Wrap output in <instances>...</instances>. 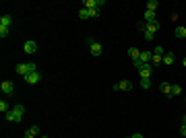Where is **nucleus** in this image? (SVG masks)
<instances>
[{
    "label": "nucleus",
    "mask_w": 186,
    "mask_h": 138,
    "mask_svg": "<svg viewBox=\"0 0 186 138\" xmlns=\"http://www.w3.org/2000/svg\"><path fill=\"white\" fill-rule=\"evenodd\" d=\"M182 64H184V68H186V58H184V60H182Z\"/></svg>",
    "instance_id": "nucleus-31"
},
{
    "label": "nucleus",
    "mask_w": 186,
    "mask_h": 138,
    "mask_svg": "<svg viewBox=\"0 0 186 138\" xmlns=\"http://www.w3.org/2000/svg\"><path fill=\"white\" fill-rule=\"evenodd\" d=\"M39 138H48V136H39Z\"/></svg>",
    "instance_id": "nucleus-33"
},
{
    "label": "nucleus",
    "mask_w": 186,
    "mask_h": 138,
    "mask_svg": "<svg viewBox=\"0 0 186 138\" xmlns=\"http://www.w3.org/2000/svg\"><path fill=\"white\" fill-rule=\"evenodd\" d=\"M39 81H41V74H39V72H31V74L25 76V83H27V85H37Z\"/></svg>",
    "instance_id": "nucleus-5"
},
{
    "label": "nucleus",
    "mask_w": 186,
    "mask_h": 138,
    "mask_svg": "<svg viewBox=\"0 0 186 138\" xmlns=\"http://www.w3.org/2000/svg\"><path fill=\"white\" fill-rule=\"evenodd\" d=\"M184 124H186V113H184Z\"/></svg>",
    "instance_id": "nucleus-32"
},
{
    "label": "nucleus",
    "mask_w": 186,
    "mask_h": 138,
    "mask_svg": "<svg viewBox=\"0 0 186 138\" xmlns=\"http://www.w3.org/2000/svg\"><path fill=\"white\" fill-rule=\"evenodd\" d=\"M6 35H8V27H4V25H0V37L4 39Z\"/></svg>",
    "instance_id": "nucleus-21"
},
{
    "label": "nucleus",
    "mask_w": 186,
    "mask_h": 138,
    "mask_svg": "<svg viewBox=\"0 0 186 138\" xmlns=\"http://www.w3.org/2000/svg\"><path fill=\"white\" fill-rule=\"evenodd\" d=\"M153 35H155V33H151V31H145V39H147V41H153Z\"/></svg>",
    "instance_id": "nucleus-24"
},
{
    "label": "nucleus",
    "mask_w": 186,
    "mask_h": 138,
    "mask_svg": "<svg viewBox=\"0 0 186 138\" xmlns=\"http://www.w3.org/2000/svg\"><path fill=\"white\" fill-rule=\"evenodd\" d=\"M10 23H13V17H10V14H2V17H0V25L10 27Z\"/></svg>",
    "instance_id": "nucleus-12"
},
{
    "label": "nucleus",
    "mask_w": 186,
    "mask_h": 138,
    "mask_svg": "<svg viewBox=\"0 0 186 138\" xmlns=\"http://www.w3.org/2000/svg\"><path fill=\"white\" fill-rule=\"evenodd\" d=\"M126 138H130V136H126Z\"/></svg>",
    "instance_id": "nucleus-34"
},
{
    "label": "nucleus",
    "mask_w": 186,
    "mask_h": 138,
    "mask_svg": "<svg viewBox=\"0 0 186 138\" xmlns=\"http://www.w3.org/2000/svg\"><path fill=\"white\" fill-rule=\"evenodd\" d=\"M180 134H182V136H186V124H182V128H180Z\"/></svg>",
    "instance_id": "nucleus-28"
},
{
    "label": "nucleus",
    "mask_w": 186,
    "mask_h": 138,
    "mask_svg": "<svg viewBox=\"0 0 186 138\" xmlns=\"http://www.w3.org/2000/svg\"><path fill=\"white\" fill-rule=\"evenodd\" d=\"M29 134H31V136H39V128H37V126H31V128H29Z\"/></svg>",
    "instance_id": "nucleus-20"
},
{
    "label": "nucleus",
    "mask_w": 186,
    "mask_h": 138,
    "mask_svg": "<svg viewBox=\"0 0 186 138\" xmlns=\"http://www.w3.org/2000/svg\"><path fill=\"white\" fill-rule=\"evenodd\" d=\"M89 17H93V19H95V17H99V8H91V10H89Z\"/></svg>",
    "instance_id": "nucleus-23"
},
{
    "label": "nucleus",
    "mask_w": 186,
    "mask_h": 138,
    "mask_svg": "<svg viewBox=\"0 0 186 138\" xmlns=\"http://www.w3.org/2000/svg\"><path fill=\"white\" fill-rule=\"evenodd\" d=\"M87 43H89V49H91V56H101L103 48H101V43H97L95 39H87Z\"/></svg>",
    "instance_id": "nucleus-1"
},
{
    "label": "nucleus",
    "mask_w": 186,
    "mask_h": 138,
    "mask_svg": "<svg viewBox=\"0 0 186 138\" xmlns=\"http://www.w3.org/2000/svg\"><path fill=\"white\" fill-rule=\"evenodd\" d=\"M23 49H25V54H35V52H37V43H35L33 39H29V41L25 43V48H23Z\"/></svg>",
    "instance_id": "nucleus-8"
},
{
    "label": "nucleus",
    "mask_w": 186,
    "mask_h": 138,
    "mask_svg": "<svg viewBox=\"0 0 186 138\" xmlns=\"http://www.w3.org/2000/svg\"><path fill=\"white\" fill-rule=\"evenodd\" d=\"M128 56H130L132 60H138V58H141V49H137V48H128Z\"/></svg>",
    "instance_id": "nucleus-13"
},
{
    "label": "nucleus",
    "mask_w": 186,
    "mask_h": 138,
    "mask_svg": "<svg viewBox=\"0 0 186 138\" xmlns=\"http://www.w3.org/2000/svg\"><path fill=\"white\" fill-rule=\"evenodd\" d=\"M23 138H35V136H31L29 132H25V136H23Z\"/></svg>",
    "instance_id": "nucleus-30"
},
{
    "label": "nucleus",
    "mask_w": 186,
    "mask_h": 138,
    "mask_svg": "<svg viewBox=\"0 0 186 138\" xmlns=\"http://www.w3.org/2000/svg\"><path fill=\"white\" fill-rule=\"evenodd\" d=\"M180 93H182V87H180V85H172V97L180 95Z\"/></svg>",
    "instance_id": "nucleus-18"
},
{
    "label": "nucleus",
    "mask_w": 186,
    "mask_h": 138,
    "mask_svg": "<svg viewBox=\"0 0 186 138\" xmlns=\"http://www.w3.org/2000/svg\"><path fill=\"white\" fill-rule=\"evenodd\" d=\"M174 62H176V56H174L172 52H167V54H163V64H165V66H172Z\"/></svg>",
    "instance_id": "nucleus-10"
},
{
    "label": "nucleus",
    "mask_w": 186,
    "mask_h": 138,
    "mask_svg": "<svg viewBox=\"0 0 186 138\" xmlns=\"http://www.w3.org/2000/svg\"><path fill=\"white\" fill-rule=\"evenodd\" d=\"M0 91H2L4 95H13V93H14V85L10 83V81H2V85H0Z\"/></svg>",
    "instance_id": "nucleus-3"
},
{
    "label": "nucleus",
    "mask_w": 186,
    "mask_h": 138,
    "mask_svg": "<svg viewBox=\"0 0 186 138\" xmlns=\"http://www.w3.org/2000/svg\"><path fill=\"white\" fill-rule=\"evenodd\" d=\"M159 89H161V93L167 97H172V85H167V83H161L159 85Z\"/></svg>",
    "instance_id": "nucleus-11"
},
{
    "label": "nucleus",
    "mask_w": 186,
    "mask_h": 138,
    "mask_svg": "<svg viewBox=\"0 0 186 138\" xmlns=\"http://www.w3.org/2000/svg\"><path fill=\"white\" fill-rule=\"evenodd\" d=\"M165 52H163V48H155V52H153V56H163Z\"/></svg>",
    "instance_id": "nucleus-26"
},
{
    "label": "nucleus",
    "mask_w": 186,
    "mask_h": 138,
    "mask_svg": "<svg viewBox=\"0 0 186 138\" xmlns=\"http://www.w3.org/2000/svg\"><path fill=\"white\" fill-rule=\"evenodd\" d=\"M141 87L143 89H149L151 87V78H141Z\"/></svg>",
    "instance_id": "nucleus-19"
},
{
    "label": "nucleus",
    "mask_w": 186,
    "mask_h": 138,
    "mask_svg": "<svg viewBox=\"0 0 186 138\" xmlns=\"http://www.w3.org/2000/svg\"><path fill=\"white\" fill-rule=\"evenodd\" d=\"M10 111L14 113V122H21V117L25 116V107H23V105H13Z\"/></svg>",
    "instance_id": "nucleus-4"
},
{
    "label": "nucleus",
    "mask_w": 186,
    "mask_h": 138,
    "mask_svg": "<svg viewBox=\"0 0 186 138\" xmlns=\"http://www.w3.org/2000/svg\"><path fill=\"white\" fill-rule=\"evenodd\" d=\"M155 8H157V0H149L147 2V10H153L155 13Z\"/></svg>",
    "instance_id": "nucleus-17"
},
{
    "label": "nucleus",
    "mask_w": 186,
    "mask_h": 138,
    "mask_svg": "<svg viewBox=\"0 0 186 138\" xmlns=\"http://www.w3.org/2000/svg\"><path fill=\"white\" fill-rule=\"evenodd\" d=\"M159 29V23L157 21H153V23H147V31H151V33H155Z\"/></svg>",
    "instance_id": "nucleus-16"
},
{
    "label": "nucleus",
    "mask_w": 186,
    "mask_h": 138,
    "mask_svg": "<svg viewBox=\"0 0 186 138\" xmlns=\"http://www.w3.org/2000/svg\"><path fill=\"white\" fill-rule=\"evenodd\" d=\"M153 72V64H143V68L138 70V74H141V78H149Z\"/></svg>",
    "instance_id": "nucleus-6"
},
{
    "label": "nucleus",
    "mask_w": 186,
    "mask_h": 138,
    "mask_svg": "<svg viewBox=\"0 0 186 138\" xmlns=\"http://www.w3.org/2000/svg\"><path fill=\"white\" fill-rule=\"evenodd\" d=\"M114 89H116V91H130L132 89V83H130V81H120V83L114 85Z\"/></svg>",
    "instance_id": "nucleus-7"
},
{
    "label": "nucleus",
    "mask_w": 186,
    "mask_h": 138,
    "mask_svg": "<svg viewBox=\"0 0 186 138\" xmlns=\"http://www.w3.org/2000/svg\"><path fill=\"white\" fill-rule=\"evenodd\" d=\"M138 60L145 62V64H151L153 62V52H141V58Z\"/></svg>",
    "instance_id": "nucleus-9"
},
{
    "label": "nucleus",
    "mask_w": 186,
    "mask_h": 138,
    "mask_svg": "<svg viewBox=\"0 0 186 138\" xmlns=\"http://www.w3.org/2000/svg\"><path fill=\"white\" fill-rule=\"evenodd\" d=\"M83 6L91 10V8H101L103 6V0H83Z\"/></svg>",
    "instance_id": "nucleus-2"
},
{
    "label": "nucleus",
    "mask_w": 186,
    "mask_h": 138,
    "mask_svg": "<svg viewBox=\"0 0 186 138\" xmlns=\"http://www.w3.org/2000/svg\"><path fill=\"white\" fill-rule=\"evenodd\" d=\"M79 17H81V19H89V10H87V8H81Z\"/></svg>",
    "instance_id": "nucleus-22"
},
{
    "label": "nucleus",
    "mask_w": 186,
    "mask_h": 138,
    "mask_svg": "<svg viewBox=\"0 0 186 138\" xmlns=\"http://www.w3.org/2000/svg\"><path fill=\"white\" fill-rule=\"evenodd\" d=\"M4 117H6L8 122H14V113H13V111H8V113H4Z\"/></svg>",
    "instance_id": "nucleus-25"
},
{
    "label": "nucleus",
    "mask_w": 186,
    "mask_h": 138,
    "mask_svg": "<svg viewBox=\"0 0 186 138\" xmlns=\"http://www.w3.org/2000/svg\"><path fill=\"white\" fill-rule=\"evenodd\" d=\"M163 62V56H153V64H159Z\"/></svg>",
    "instance_id": "nucleus-27"
},
{
    "label": "nucleus",
    "mask_w": 186,
    "mask_h": 138,
    "mask_svg": "<svg viewBox=\"0 0 186 138\" xmlns=\"http://www.w3.org/2000/svg\"><path fill=\"white\" fill-rule=\"evenodd\" d=\"M130 138H143V134H138V132H137V134H132Z\"/></svg>",
    "instance_id": "nucleus-29"
},
{
    "label": "nucleus",
    "mask_w": 186,
    "mask_h": 138,
    "mask_svg": "<svg viewBox=\"0 0 186 138\" xmlns=\"http://www.w3.org/2000/svg\"><path fill=\"white\" fill-rule=\"evenodd\" d=\"M174 33H176V37H180V39H182V37H186V27H182V25H180V27H176V31H174Z\"/></svg>",
    "instance_id": "nucleus-15"
},
{
    "label": "nucleus",
    "mask_w": 186,
    "mask_h": 138,
    "mask_svg": "<svg viewBox=\"0 0 186 138\" xmlns=\"http://www.w3.org/2000/svg\"><path fill=\"white\" fill-rule=\"evenodd\" d=\"M153 21H157L155 19V13L153 10H145V23H153Z\"/></svg>",
    "instance_id": "nucleus-14"
}]
</instances>
